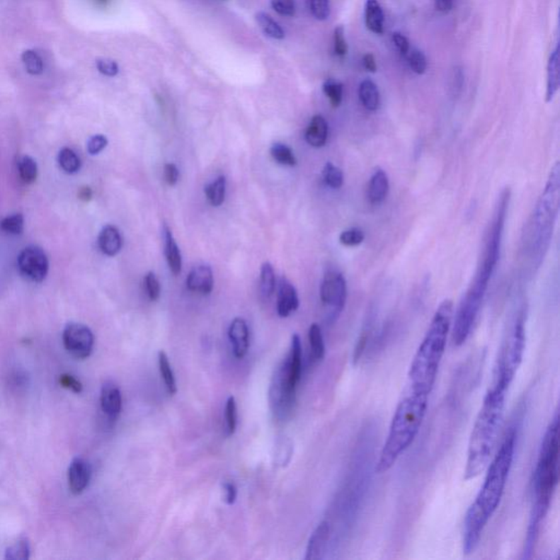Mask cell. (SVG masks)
<instances>
[{
	"label": "cell",
	"instance_id": "6da1fadb",
	"mask_svg": "<svg viewBox=\"0 0 560 560\" xmlns=\"http://www.w3.org/2000/svg\"><path fill=\"white\" fill-rule=\"evenodd\" d=\"M510 196L511 194L509 188H505L498 200L488 231L486 234L483 254L477 267L476 274L459 302L455 315H453L455 319L452 320L451 334L455 346H462L469 339L483 307L489 282L501 260V243H503L505 219L509 208Z\"/></svg>",
	"mask_w": 560,
	"mask_h": 560
},
{
	"label": "cell",
	"instance_id": "7a4b0ae2",
	"mask_svg": "<svg viewBox=\"0 0 560 560\" xmlns=\"http://www.w3.org/2000/svg\"><path fill=\"white\" fill-rule=\"evenodd\" d=\"M515 428H510L486 469L487 474L479 495L467 510L463 525V552L467 555L477 549L486 527L501 505L515 459Z\"/></svg>",
	"mask_w": 560,
	"mask_h": 560
},
{
	"label": "cell",
	"instance_id": "3957f363",
	"mask_svg": "<svg viewBox=\"0 0 560 560\" xmlns=\"http://www.w3.org/2000/svg\"><path fill=\"white\" fill-rule=\"evenodd\" d=\"M559 481V416L558 413L546 429L534 472L533 507L527 527L523 558L533 557L544 520L549 513Z\"/></svg>",
	"mask_w": 560,
	"mask_h": 560
},
{
	"label": "cell",
	"instance_id": "277c9868",
	"mask_svg": "<svg viewBox=\"0 0 560 560\" xmlns=\"http://www.w3.org/2000/svg\"><path fill=\"white\" fill-rule=\"evenodd\" d=\"M453 302L449 299L438 307L428 331L411 360L407 389L430 395L447 347L453 320Z\"/></svg>",
	"mask_w": 560,
	"mask_h": 560
},
{
	"label": "cell",
	"instance_id": "5b68a950",
	"mask_svg": "<svg viewBox=\"0 0 560 560\" xmlns=\"http://www.w3.org/2000/svg\"><path fill=\"white\" fill-rule=\"evenodd\" d=\"M507 392L505 389L491 385L484 397L469 437L464 469L465 481L479 477L488 467L493 459V449L497 445L505 416Z\"/></svg>",
	"mask_w": 560,
	"mask_h": 560
},
{
	"label": "cell",
	"instance_id": "8992f818",
	"mask_svg": "<svg viewBox=\"0 0 560 560\" xmlns=\"http://www.w3.org/2000/svg\"><path fill=\"white\" fill-rule=\"evenodd\" d=\"M429 396L430 395L406 389V393L395 409L387 439L381 449L375 467L377 474L387 473L392 469L415 441L428 409Z\"/></svg>",
	"mask_w": 560,
	"mask_h": 560
},
{
	"label": "cell",
	"instance_id": "52a82bcc",
	"mask_svg": "<svg viewBox=\"0 0 560 560\" xmlns=\"http://www.w3.org/2000/svg\"><path fill=\"white\" fill-rule=\"evenodd\" d=\"M560 205V164H554L541 196L534 207L527 231L530 260L534 268H539L549 252L557 222Z\"/></svg>",
	"mask_w": 560,
	"mask_h": 560
},
{
	"label": "cell",
	"instance_id": "ba28073f",
	"mask_svg": "<svg viewBox=\"0 0 560 560\" xmlns=\"http://www.w3.org/2000/svg\"><path fill=\"white\" fill-rule=\"evenodd\" d=\"M525 344V311L520 310L505 333L496 361L491 385L505 391L509 389L523 361Z\"/></svg>",
	"mask_w": 560,
	"mask_h": 560
},
{
	"label": "cell",
	"instance_id": "9c48e42d",
	"mask_svg": "<svg viewBox=\"0 0 560 560\" xmlns=\"http://www.w3.org/2000/svg\"><path fill=\"white\" fill-rule=\"evenodd\" d=\"M321 301L330 309V321L334 322L344 310L347 301V282L344 275L336 270L325 274L320 288Z\"/></svg>",
	"mask_w": 560,
	"mask_h": 560
},
{
	"label": "cell",
	"instance_id": "30bf717a",
	"mask_svg": "<svg viewBox=\"0 0 560 560\" xmlns=\"http://www.w3.org/2000/svg\"><path fill=\"white\" fill-rule=\"evenodd\" d=\"M63 342L69 354L75 358L86 359L93 350V333L86 325L70 323L64 330Z\"/></svg>",
	"mask_w": 560,
	"mask_h": 560
},
{
	"label": "cell",
	"instance_id": "8fae6325",
	"mask_svg": "<svg viewBox=\"0 0 560 560\" xmlns=\"http://www.w3.org/2000/svg\"><path fill=\"white\" fill-rule=\"evenodd\" d=\"M20 274L30 282H41L48 273V260L45 253L38 246H29L18 258Z\"/></svg>",
	"mask_w": 560,
	"mask_h": 560
},
{
	"label": "cell",
	"instance_id": "7c38bea8",
	"mask_svg": "<svg viewBox=\"0 0 560 560\" xmlns=\"http://www.w3.org/2000/svg\"><path fill=\"white\" fill-rule=\"evenodd\" d=\"M282 380L291 394L296 395L302 375V344L298 334L291 338L290 351L284 366L279 369Z\"/></svg>",
	"mask_w": 560,
	"mask_h": 560
},
{
	"label": "cell",
	"instance_id": "4fadbf2b",
	"mask_svg": "<svg viewBox=\"0 0 560 560\" xmlns=\"http://www.w3.org/2000/svg\"><path fill=\"white\" fill-rule=\"evenodd\" d=\"M228 336L236 358H244L250 348V333L246 321L234 319L229 326Z\"/></svg>",
	"mask_w": 560,
	"mask_h": 560
},
{
	"label": "cell",
	"instance_id": "5bb4252c",
	"mask_svg": "<svg viewBox=\"0 0 560 560\" xmlns=\"http://www.w3.org/2000/svg\"><path fill=\"white\" fill-rule=\"evenodd\" d=\"M91 477V469L87 461L81 457L72 459L68 469V484L69 489L74 495H80L89 485Z\"/></svg>",
	"mask_w": 560,
	"mask_h": 560
},
{
	"label": "cell",
	"instance_id": "9a60e30c",
	"mask_svg": "<svg viewBox=\"0 0 560 560\" xmlns=\"http://www.w3.org/2000/svg\"><path fill=\"white\" fill-rule=\"evenodd\" d=\"M101 401L102 411L105 413L108 419H116L122 411L123 406V399H122V393H120V387L112 382L108 381L104 383L101 389Z\"/></svg>",
	"mask_w": 560,
	"mask_h": 560
},
{
	"label": "cell",
	"instance_id": "2e32d148",
	"mask_svg": "<svg viewBox=\"0 0 560 560\" xmlns=\"http://www.w3.org/2000/svg\"><path fill=\"white\" fill-rule=\"evenodd\" d=\"M331 535V525L327 521L321 522L316 529L313 531L312 535L309 539L307 546L306 559L318 560L322 559L326 551V546L328 544Z\"/></svg>",
	"mask_w": 560,
	"mask_h": 560
},
{
	"label": "cell",
	"instance_id": "e0dca14e",
	"mask_svg": "<svg viewBox=\"0 0 560 560\" xmlns=\"http://www.w3.org/2000/svg\"><path fill=\"white\" fill-rule=\"evenodd\" d=\"M299 308V298L296 288L287 278H282L279 284L277 313L280 318H288Z\"/></svg>",
	"mask_w": 560,
	"mask_h": 560
},
{
	"label": "cell",
	"instance_id": "ac0fdd59",
	"mask_svg": "<svg viewBox=\"0 0 560 560\" xmlns=\"http://www.w3.org/2000/svg\"><path fill=\"white\" fill-rule=\"evenodd\" d=\"M186 286L190 291L198 294L210 295L214 288V275L212 268L207 265L195 267L188 274Z\"/></svg>",
	"mask_w": 560,
	"mask_h": 560
},
{
	"label": "cell",
	"instance_id": "d6986e66",
	"mask_svg": "<svg viewBox=\"0 0 560 560\" xmlns=\"http://www.w3.org/2000/svg\"><path fill=\"white\" fill-rule=\"evenodd\" d=\"M389 192V180L387 172L381 168H375L369 181L368 200L372 205H379L387 200Z\"/></svg>",
	"mask_w": 560,
	"mask_h": 560
},
{
	"label": "cell",
	"instance_id": "ffe728a7",
	"mask_svg": "<svg viewBox=\"0 0 560 560\" xmlns=\"http://www.w3.org/2000/svg\"><path fill=\"white\" fill-rule=\"evenodd\" d=\"M328 138V124L322 115L313 116L306 132V140L311 147H324Z\"/></svg>",
	"mask_w": 560,
	"mask_h": 560
},
{
	"label": "cell",
	"instance_id": "44dd1931",
	"mask_svg": "<svg viewBox=\"0 0 560 560\" xmlns=\"http://www.w3.org/2000/svg\"><path fill=\"white\" fill-rule=\"evenodd\" d=\"M162 232H164V254H166L168 268L174 275H178L182 270V255H181L180 248L174 240L171 230L166 224H164Z\"/></svg>",
	"mask_w": 560,
	"mask_h": 560
},
{
	"label": "cell",
	"instance_id": "7402d4cb",
	"mask_svg": "<svg viewBox=\"0 0 560 560\" xmlns=\"http://www.w3.org/2000/svg\"><path fill=\"white\" fill-rule=\"evenodd\" d=\"M100 250L108 256H115L122 248V236L116 227L105 226L102 229L98 239Z\"/></svg>",
	"mask_w": 560,
	"mask_h": 560
},
{
	"label": "cell",
	"instance_id": "603a6c76",
	"mask_svg": "<svg viewBox=\"0 0 560 560\" xmlns=\"http://www.w3.org/2000/svg\"><path fill=\"white\" fill-rule=\"evenodd\" d=\"M559 89V47L549 57L547 65V86H546V101H553Z\"/></svg>",
	"mask_w": 560,
	"mask_h": 560
},
{
	"label": "cell",
	"instance_id": "cb8c5ba5",
	"mask_svg": "<svg viewBox=\"0 0 560 560\" xmlns=\"http://www.w3.org/2000/svg\"><path fill=\"white\" fill-rule=\"evenodd\" d=\"M359 98L366 110L375 112L381 104V96L377 84L370 79L363 80L359 86Z\"/></svg>",
	"mask_w": 560,
	"mask_h": 560
},
{
	"label": "cell",
	"instance_id": "d4e9b609",
	"mask_svg": "<svg viewBox=\"0 0 560 560\" xmlns=\"http://www.w3.org/2000/svg\"><path fill=\"white\" fill-rule=\"evenodd\" d=\"M366 25L372 33L382 34L384 25V15L382 7L377 0H367L365 7Z\"/></svg>",
	"mask_w": 560,
	"mask_h": 560
},
{
	"label": "cell",
	"instance_id": "484cf974",
	"mask_svg": "<svg viewBox=\"0 0 560 560\" xmlns=\"http://www.w3.org/2000/svg\"><path fill=\"white\" fill-rule=\"evenodd\" d=\"M158 363H159L160 375H161L162 380H164V385H166V391H168L170 395L176 394V393L178 392L176 377H174L171 363H170V360H168V355L166 354V351H159V354H158Z\"/></svg>",
	"mask_w": 560,
	"mask_h": 560
},
{
	"label": "cell",
	"instance_id": "4316f807",
	"mask_svg": "<svg viewBox=\"0 0 560 560\" xmlns=\"http://www.w3.org/2000/svg\"><path fill=\"white\" fill-rule=\"evenodd\" d=\"M309 342H310L311 357L313 361H322L325 357V344L320 325L313 323L309 328Z\"/></svg>",
	"mask_w": 560,
	"mask_h": 560
},
{
	"label": "cell",
	"instance_id": "83f0119b",
	"mask_svg": "<svg viewBox=\"0 0 560 560\" xmlns=\"http://www.w3.org/2000/svg\"><path fill=\"white\" fill-rule=\"evenodd\" d=\"M255 19L265 35L274 40L285 39L284 30L270 15H267L266 12L258 11L255 16Z\"/></svg>",
	"mask_w": 560,
	"mask_h": 560
},
{
	"label": "cell",
	"instance_id": "f1b7e54d",
	"mask_svg": "<svg viewBox=\"0 0 560 560\" xmlns=\"http://www.w3.org/2000/svg\"><path fill=\"white\" fill-rule=\"evenodd\" d=\"M226 188L227 181L224 176H219L212 183L208 184L205 188L207 200L212 206L219 207L224 204L226 198Z\"/></svg>",
	"mask_w": 560,
	"mask_h": 560
},
{
	"label": "cell",
	"instance_id": "f546056e",
	"mask_svg": "<svg viewBox=\"0 0 560 560\" xmlns=\"http://www.w3.org/2000/svg\"><path fill=\"white\" fill-rule=\"evenodd\" d=\"M58 162H59L60 168H63L64 171L68 174L77 173L81 166V162H80L77 154L69 148H64L60 150L59 154H58Z\"/></svg>",
	"mask_w": 560,
	"mask_h": 560
},
{
	"label": "cell",
	"instance_id": "4dcf8cb0",
	"mask_svg": "<svg viewBox=\"0 0 560 560\" xmlns=\"http://www.w3.org/2000/svg\"><path fill=\"white\" fill-rule=\"evenodd\" d=\"M275 287H276V278H275L274 268L270 263L266 262L262 265L261 268V290L266 298H270L274 294Z\"/></svg>",
	"mask_w": 560,
	"mask_h": 560
},
{
	"label": "cell",
	"instance_id": "1f68e13d",
	"mask_svg": "<svg viewBox=\"0 0 560 560\" xmlns=\"http://www.w3.org/2000/svg\"><path fill=\"white\" fill-rule=\"evenodd\" d=\"M323 180L328 188L339 190L344 185V173L331 162H327L323 168Z\"/></svg>",
	"mask_w": 560,
	"mask_h": 560
},
{
	"label": "cell",
	"instance_id": "d6a6232c",
	"mask_svg": "<svg viewBox=\"0 0 560 560\" xmlns=\"http://www.w3.org/2000/svg\"><path fill=\"white\" fill-rule=\"evenodd\" d=\"M270 154H272L275 161L278 162L279 164H282V166H294L297 164L294 152L286 144H280V142L273 144L272 148H270Z\"/></svg>",
	"mask_w": 560,
	"mask_h": 560
},
{
	"label": "cell",
	"instance_id": "836d02e7",
	"mask_svg": "<svg viewBox=\"0 0 560 560\" xmlns=\"http://www.w3.org/2000/svg\"><path fill=\"white\" fill-rule=\"evenodd\" d=\"M224 421H226V433L228 437L234 435L238 425V409L236 401L234 396H230L227 401L224 408Z\"/></svg>",
	"mask_w": 560,
	"mask_h": 560
},
{
	"label": "cell",
	"instance_id": "e575fe53",
	"mask_svg": "<svg viewBox=\"0 0 560 560\" xmlns=\"http://www.w3.org/2000/svg\"><path fill=\"white\" fill-rule=\"evenodd\" d=\"M19 174L24 183L31 184L38 176V164L31 156H22L19 161Z\"/></svg>",
	"mask_w": 560,
	"mask_h": 560
},
{
	"label": "cell",
	"instance_id": "d590c367",
	"mask_svg": "<svg viewBox=\"0 0 560 560\" xmlns=\"http://www.w3.org/2000/svg\"><path fill=\"white\" fill-rule=\"evenodd\" d=\"M22 62L27 72L31 75H41L43 72V60L36 52L28 50L22 54Z\"/></svg>",
	"mask_w": 560,
	"mask_h": 560
},
{
	"label": "cell",
	"instance_id": "8d00e7d4",
	"mask_svg": "<svg viewBox=\"0 0 560 560\" xmlns=\"http://www.w3.org/2000/svg\"><path fill=\"white\" fill-rule=\"evenodd\" d=\"M323 91L327 99L330 100L331 105L333 108H338L343 101V84L335 80H327L323 84Z\"/></svg>",
	"mask_w": 560,
	"mask_h": 560
},
{
	"label": "cell",
	"instance_id": "74e56055",
	"mask_svg": "<svg viewBox=\"0 0 560 560\" xmlns=\"http://www.w3.org/2000/svg\"><path fill=\"white\" fill-rule=\"evenodd\" d=\"M30 557V545L27 539H21L10 546L6 551L5 558L7 560H27Z\"/></svg>",
	"mask_w": 560,
	"mask_h": 560
},
{
	"label": "cell",
	"instance_id": "f35d334b",
	"mask_svg": "<svg viewBox=\"0 0 560 560\" xmlns=\"http://www.w3.org/2000/svg\"><path fill=\"white\" fill-rule=\"evenodd\" d=\"M365 239H366V234L361 229L350 228L343 231L339 236V242L342 243L343 246L354 248V246H360Z\"/></svg>",
	"mask_w": 560,
	"mask_h": 560
},
{
	"label": "cell",
	"instance_id": "ab89813d",
	"mask_svg": "<svg viewBox=\"0 0 560 560\" xmlns=\"http://www.w3.org/2000/svg\"><path fill=\"white\" fill-rule=\"evenodd\" d=\"M24 220L21 214L6 217L0 222V228L10 234H20L23 231Z\"/></svg>",
	"mask_w": 560,
	"mask_h": 560
},
{
	"label": "cell",
	"instance_id": "60d3db41",
	"mask_svg": "<svg viewBox=\"0 0 560 560\" xmlns=\"http://www.w3.org/2000/svg\"><path fill=\"white\" fill-rule=\"evenodd\" d=\"M309 9L313 17L324 21L331 13L330 0H308Z\"/></svg>",
	"mask_w": 560,
	"mask_h": 560
},
{
	"label": "cell",
	"instance_id": "b9f144b4",
	"mask_svg": "<svg viewBox=\"0 0 560 560\" xmlns=\"http://www.w3.org/2000/svg\"><path fill=\"white\" fill-rule=\"evenodd\" d=\"M408 64L413 72H416L418 75H423L427 69L425 56L423 55V52L418 51V50H413L408 54Z\"/></svg>",
	"mask_w": 560,
	"mask_h": 560
},
{
	"label": "cell",
	"instance_id": "7bdbcfd3",
	"mask_svg": "<svg viewBox=\"0 0 560 560\" xmlns=\"http://www.w3.org/2000/svg\"><path fill=\"white\" fill-rule=\"evenodd\" d=\"M270 4L278 15L284 17H294L296 15L295 0H270Z\"/></svg>",
	"mask_w": 560,
	"mask_h": 560
},
{
	"label": "cell",
	"instance_id": "ee69618b",
	"mask_svg": "<svg viewBox=\"0 0 560 560\" xmlns=\"http://www.w3.org/2000/svg\"><path fill=\"white\" fill-rule=\"evenodd\" d=\"M144 286H146V290H147V295L150 300L156 301L159 299L161 287H160L159 280H158L154 273L149 272L144 276Z\"/></svg>",
	"mask_w": 560,
	"mask_h": 560
},
{
	"label": "cell",
	"instance_id": "f6af8a7d",
	"mask_svg": "<svg viewBox=\"0 0 560 560\" xmlns=\"http://www.w3.org/2000/svg\"><path fill=\"white\" fill-rule=\"evenodd\" d=\"M334 52L339 57H344L348 52V45L345 39V30L342 25H338L334 31Z\"/></svg>",
	"mask_w": 560,
	"mask_h": 560
},
{
	"label": "cell",
	"instance_id": "bcb514c9",
	"mask_svg": "<svg viewBox=\"0 0 560 560\" xmlns=\"http://www.w3.org/2000/svg\"><path fill=\"white\" fill-rule=\"evenodd\" d=\"M96 68L101 74L108 77H114L118 75V63L114 60L106 59V58H101V59L96 60Z\"/></svg>",
	"mask_w": 560,
	"mask_h": 560
},
{
	"label": "cell",
	"instance_id": "7dc6e473",
	"mask_svg": "<svg viewBox=\"0 0 560 560\" xmlns=\"http://www.w3.org/2000/svg\"><path fill=\"white\" fill-rule=\"evenodd\" d=\"M106 146H108V139H106L105 136H93V137L90 138L89 142H88V152L92 154V156H94V154H100Z\"/></svg>",
	"mask_w": 560,
	"mask_h": 560
},
{
	"label": "cell",
	"instance_id": "c3c4849f",
	"mask_svg": "<svg viewBox=\"0 0 560 560\" xmlns=\"http://www.w3.org/2000/svg\"><path fill=\"white\" fill-rule=\"evenodd\" d=\"M59 383L62 384V387H66V389H72V392L75 393H81L82 392V384L80 381H78L76 377H72L70 375H62L59 377Z\"/></svg>",
	"mask_w": 560,
	"mask_h": 560
},
{
	"label": "cell",
	"instance_id": "681fc988",
	"mask_svg": "<svg viewBox=\"0 0 560 560\" xmlns=\"http://www.w3.org/2000/svg\"><path fill=\"white\" fill-rule=\"evenodd\" d=\"M178 176H180V172H178V166L176 164H166L164 166V180L168 185H176L178 183Z\"/></svg>",
	"mask_w": 560,
	"mask_h": 560
},
{
	"label": "cell",
	"instance_id": "f907efd6",
	"mask_svg": "<svg viewBox=\"0 0 560 560\" xmlns=\"http://www.w3.org/2000/svg\"><path fill=\"white\" fill-rule=\"evenodd\" d=\"M224 501H226L227 505H234L236 497H238V489H236V485L234 483H230V481H226L224 484Z\"/></svg>",
	"mask_w": 560,
	"mask_h": 560
},
{
	"label": "cell",
	"instance_id": "816d5d0a",
	"mask_svg": "<svg viewBox=\"0 0 560 560\" xmlns=\"http://www.w3.org/2000/svg\"><path fill=\"white\" fill-rule=\"evenodd\" d=\"M392 41L393 43L395 44V46H396L397 50H399L401 54L406 55V54L408 53L409 42L408 40H407L406 38L403 35V34L399 33V32H396V33H393Z\"/></svg>",
	"mask_w": 560,
	"mask_h": 560
},
{
	"label": "cell",
	"instance_id": "f5cc1de1",
	"mask_svg": "<svg viewBox=\"0 0 560 560\" xmlns=\"http://www.w3.org/2000/svg\"><path fill=\"white\" fill-rule=\"evenodd\" d=\"M453 0H435V9L442 13H447L452 9Z\"/></svg>",
	"mask_w": 560,
	"mask_h": 560
},
{
	"label": "cell",
	"instance_id": "db71d44e",
	"mask_svg": "<svg viewBox=\"0 0 560 560\" xmlns=\"http://www.w3.org/2000/svg\"><path fill=\"white\" fill-rule=\"evenodd\" d=\"M362 63L368 72H377V63H375V56L372 54H366L363 56Z\"/></svg>",
	"mask_w": 560,
	"mask_h": 560
},
{
	"label": "cell",
	"instance_id": "11a10c76",
	"mask_svg": "<svg viewBox=\"0 0 560 560\" xmlns=\"http://www.w3.org/2000/svg\"><path fill=\"white\" fill-rule=\"evenodd\" d=\"M79 198L80 200H84V202H88V200H91V188H88V186H86V188H82L81 190H79Z\"/></svg>",
	"mask_w": 560,
	"mask_h": 560
},
{
	"label": "cell",
	"instance_id": "9f6ffc18",
	"mask_svg": "<svg viewBox=\"0 0 560 560\" xmlns=\"http://www.w3.org/2000/svg\"><path fill=\"white\" fill-rule=\"evenodd\" d=\"M98 1H99V3H101V4H106V3H108V0H98Z\"/></svg>",
	"mask_w": 560,
	"mask_h": 560
}]
</instances>
